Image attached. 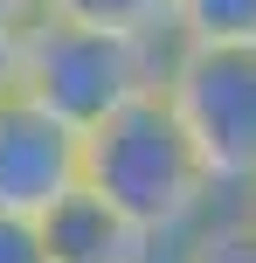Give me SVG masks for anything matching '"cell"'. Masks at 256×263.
<instances>
[{"instance_id":"3957f363","label":"cell","mask_w":256,"mask_h":263,"mask_svg":"<svg viewBox=\"0 0 256 263\" xmlns=\"http://www.w3.org/2000/svg\"><path fill=\"white\" fill-rule=\"evenodd\" d=\"M160 90L194 139L215 194L243 201L256 187V49H173Z\"/></svg>"},{"instance_id":"8fae6325","label":"cell","mask_w":256,"mask_h":263,"mask_svg":"<svg viewBox=\"0 0 256 263\" xmlns=\"http://www.w3.org/2000/svg\"><path fill=\"white\" fill-rule=\"evenodd\" d=\"M235 208H243V215H249V222H256V187H249V194H243V201H235Z\"/></svg>"},{"instance_id":"52a82bcc","label":"cell","mask_w":256,"mask_h":263,"mask_svg":"<svg viewBox=\"0 0 256 263\" xmlns=\"http://www.w3.org/2000/svg\"><path fill=\"white\" fill-rule=\"evenodd\" d=\"M180 263H256V222L235 208V201H222V208L187 236Z\"/></svg>"},{"instance_id":"9c48e42d","label":"cell","mask_w":256,"mask_h":263,"mask_svg":"<svg viewBox=\"0 0 256 263\" xmlns=\"http://www.w3.org/2000/svg\"><path fill=\"white\" fill-rule=\"evenodd\" d=\"M28 28H35V21H21L14 7H0V97H14V90H21V55H28Z\"/></svg>"},{"instance_id":"8992f818","label":"cell","mask_w":256,"mask_h":263,"mask_svg":"<svg viewBox=\"0 0 256 263\" xmlns=\"http://www.w3.org/2000/svg\"><path fill=\"white\" fill-rule=\"evenodd\" d=\"M180 49H256V0H180Z\"/></svg>"},{"instance_id":"6da1fadb","label":"cell","mask_w":256,"mask_h":263,"mask_svg":"<svg viewBox=\"0 0 256 263\" xmlns=\"http://www.w3.org/2000/svg\"><path fill=\"white\" fill-rule=\"evenodd\" d=\"M83 194L104 201L146 250H173V256L222 208L166 90H146L139 104L111 111L97 132H83Z\"/></svg>"},{"instance_id":"7a4b0ae2","label":"cell","mask_w":256,"mask_h":263,"mask_svg":"<svg viewBox=\"0 0 256 263\" xmlns=\"http://www.w3.org/2000/svg\"><path fill=\"white\" fill-rule=\"evenodd\" d=\"M166 63H173V49H139V42L76 28L63 14H42L28 28L21 97H35L42 111H55V118L76 125V132H97L111 111H125L146 90H160Z\"/></svg>"},{"instance_id":"277c9868","label":"cell","mask_w":256,"mask_h":263,"mask_svg":"<svg viewBox=\"0 0 256 263\" xmlns=\"http://www.w3.org/2000/svg\"><path fill=\"white\" fill-rule=\"evenodd\" d=\"M83 194V132L35 97H0V215L49 222Z\"/></svg>"},{"instance_id":"ba28073f","label":"cell","mask_w":256,"mask_h":263,"mask_svg":"<svg viewBox=\"0 0 256 263\" xmlns=\"http://www.w3.org/2000/svg\"><path fill=\"white\" fill-rule=\"evenodd\" d=\"M0 263H55V256H49V229L0 215Z\"/></svg>"},{"instance_id":"5b68a950","label":"cell","mask_w":256,"mask_h":263,"mask_svg":"<svg viewBox=\"0 0 256 263\" xmlns=\"http://www.w3.org/2000/svg\"><path fill=\"white\" fill-rule=\"evenodd\" d=\"M55 14L76 28H97V35L139 42V49H180V35H173L180 0H55Z\"/></svg>"},{"instance_id":"30bf717a","label":"cell","mask_w":256,"mask_h":263,"mask_svg":"<svg viewBox=\"0 0 256 263\" xmlns=\"http://www.w3.org/2000/svg\"><path fill=\"white\" fill-rule=\"evenodd\" d=\"M0 7H14L21 21H42V14H55V0H0Z\"/></svg>"}]
</instances>
